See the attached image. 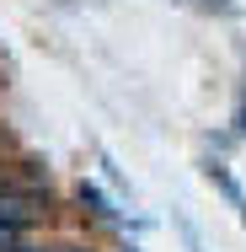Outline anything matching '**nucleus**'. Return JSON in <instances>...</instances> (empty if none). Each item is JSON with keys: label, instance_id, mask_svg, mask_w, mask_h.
<instances>
[{"label": "nucleus", "instance_id": "20e7f679", "mask_svg": "<svg viewBox=\"0 0 246 252\" xmlns=\"http://www.w3.org/2000/svg\"><path fill=\"white\" fill-rule=\"evenodd\" d=\"M16 252H59V247H16Z\"/></svg>", "mask_w": 246, "mask_h": 252}, {"label": "nucleus", "instance_id": "7ed1b4c3", "mask_svg": "<svg viewBox=\"0 0 246 252\" xmlns=\"http://www.w3.org/2000/svg\"><path fill=\"white\" fill-rule=\"evenodd\" d=\"M81 204H86V209H91L97 220H118V209H112V199L102 193L97 183H81Z\"/></svg>", "mask_w": 246, "mask_h": 252}, {"label": "nucleus", "instance_id": "39448f33", "mask_svg": "<svg viewBox=\"0 0 246 252\" xmlns=\"http://www.w3.org/2000/svg\"><path fill=\"white\" fill-rule=\"evenodd\" d=\"M209 5H219V0H209Z\"/></svg>", "mask_w": 246, "mask_h": 252}, {"label": "nucleus", "instance_id": "f03ea898", "mask_svg": "<svg viewBox=\"0 0 246 252\" xmlns=\"http://www.w3.org/2000/svg\"><path fill=\"white\" fill-rule=\"evenodd\" d=\"M203 177H209V183H214V188H219L225 199L236 204V215L246 220V193H241V183L230 177V166H225V161H209V166H203Z\"/></svg>", "mask_w": 246, "mask_h": 252}, {"label": "nucleus", "instance_id": "f257e3e1", "mask_svg": "<svg viewBox=\"0 0 246 252\" xmlns=\"http://www.w3.org/2000/svg\"><path fill=\"white\" fill-rule=\"evenodd\" d=\"M43 209H49V193H38L27 183H0V252L27 247L22 236L43 220Z\"/></svg>", "mask_w": 246, "mask_h": 252}]
</instances>
